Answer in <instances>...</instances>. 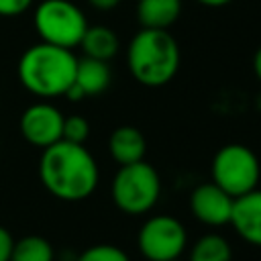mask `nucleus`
I'll use <instances>...</instances> for the list:
<instances>
[{
  "instance_id": "obj_1",
  "label": "nucleus",
  "mask_w": 261,
  "mask_h": 261,
  "mask_svg": "<svg viewBox=\"0 0 261 261\" xmlns=\"http://www.w3.org/2000/svg\"><path fill=\"white\" fill-rule=\"evenodd\" d=\"M39 179L57 200L80 202L94 194L100 181V171L86 145L61 139L43 149L39 159Z\"/></svg>"
},
{
  "instance_id": "obj_2",
  "label": "nucleus",
  "mask_w": 261,
  "mask_h": 261,
  "mask_svg": "<svg viewBox=\"0 0 261 261\" xmlns=\"http://www.w3.org/2000/svg\"><path fill=\"white\" fill-rule=\"evenodd\" d=\"M75 65L77 57L73 55V49L41 41L22 51L16 63V75L29 94L41 100H51L65 96L73 84Z\"/></svg>"
},
{
  "instance_id": "obj_3",
  "label": "nucleus",
  "mask_w": 261,
  "mask_h": 261,
  "mask_svg": "<svg viewBox=\"0 0 261 261\" xmlns=\"http://www.w3.org/2000/svg\"><path fill=\"white\" fill-rule=\"evenodd\" d=\"M181 51L175 37L161 29H141L128 43L126 65L130 75L147 86L161 88L179 71Z\"/></svg>"
},
{
  "instance_id": "obj_4",
  "label": "nucleus",
  "mask_w": 261,
  "mask_h": 261,
  "mask_svg": "<svg viewBox=\"0 0 261 261\" xmlns=\"http://www.w3.org/2000/svg\"><path fill=\"white\" fill-rule=\"evenodd\" d=\"M110 196L114 206L130 216L147 214L155 208L161 196V177L157 169L143 161L118 165V171L110 184Z\"/></svg>"
},
{
  "instance_id": "obj_5",
  "label": "nucleus",
  "mask_w": 261,
  "mask_h": 261,
  "mask_svg": "<svg viewBox=\"0 0 261 261\" xmlns=\"http://www.w3.org/2000/svg\"><path fill=\"white\" fill-rule=\"evenodd\" d=\"M33 24L43 43L75 49L88 29V18L71 0H43L35 6Z\"/></svg>"
},
{
  "instance_id": "obj_6",
  "label": "nucleus",
  "mask_w": 261,
  "mask_h": 261,
  "mask_svg": "<svg viewBox=\"0 0 261 261\" xmlns=\"http://www.w3.org/2000/svg\"><path fill=\"white\" fill-rule=\"evenodd\" d=\"M210 181L237 198L255 188L261 179V163L253 149L243 143H228L220 147L210 163Z\"/></svg>"
},
{
  "instance_id": "obj_7",
  "label": "nucleus",
  "mask_w": 261,
  "mask_h": 261,
  "mask_svg": "<svg viewBox=\"0 0 261 261\" xmlns=\"http://www.w3.org/2000/svg\"><path fill=\"white\" fill-rule=\"evenodd\" d=\"M188 247V230L171 214H155L147 218L137 234V249L147 261L179 259Z\"/></svg>"
},
{
  "instance_id": "obj_8",
  "label": "nucleus",
  "mask_w": 261,
  "mask_h": 261,
  "mask_svg": "<svg viewBox=\"0 0 261 261\" xmlns=\"http://www.w3.org/2000/svg\"><path fill=\"white\" fill-rule=\"evenodd\" d=\"M63 118L65 116L57 106L41 100L22 110L18 118V130L29 145L37 149H47L49 145L61 141Z\"/></svg>"
},
{
  "instance_id": "obj_9",
  "label": "nucleus",
  "mask_w": 261,
  "mask_h": 261,
  "mask_svg": "<svg viewBox=\"0 0 261 261\" xmlns=\"http://www.w3.org/2000/svg\"><path fill=\"white\" fill-rule=\"evenodd\" d=\"M232 200L234 198L228 196L214 181H204V184L196 186L190 194V212L202 224L220 228L230 222Z\"/></svg>"
},
{
  "instance_id": "obj_10",
  "label": "nucleus",
  "mask_w": 261,
  "mask_h": 261,
  "mask_svg": "<svg viewBox=\"0 0 261 261\" xmlns=\"http://www.w3.org/2000/svg\"><path fill=\"white\" fill-rule=\"evenodd\" d=\"M234 232L249 245L261 247V190L255 188L232 200L228 222Z\"/></svg>"
},
{
  "instance_id": "obj_11",
  "label": "nucleus",
  "mask_w": 261,
  "mask_h": 261,
  "mask_svg": "<svg viewBox=\"0 0 261 261\" xmlns=\"http://www.w3.org/2000/svg\"><path fill=\"white\" fill-rule=\"evenodd\" d=\"M108 153L118 165L143 161L147 153V139L137 126H116L108 137Z\"/></svg>"
},
{
  "instance_id": "obj_12",
  "label": "nucleus",
  "mask_w": 261,
  "mask_h": 261,
  "mask_svg": "<svg viewBox=\"0 0 261 261\" xmlns=\"http://www.w3.org/2000/svg\"><path fill=\"white\" fill-rule=\"evenodd\" d=\"M181 0H139L137 20L141 29L169 31L181 14Z\"/></svg>"
},
{
  "instance_id": "obj_13",
  "label": "nucleus",
  "mask_w": 261,
  "mask_h": 261,
  "mask_svg": "<svg viewBox=\"0 0 261 261\" xmlns=\"http://www.w3.org/2000/svg\"><path fill=\"white\" fill-rule=\"evenodd\" d=\"M110 82H112V71H110L108 61H100L92 57H82V59L77 57L73 84L82 90L86 98L106 92Z\"/></svg>"
},
{
  "instance_id": "obj_14",
  "label": "nucleus",
  "mask_w": 261,
  "mask_h": 261,
  "mask_svg": "<svg viewBox=\"0 0 261 261\" xmlns=\"http://www.w3.org/2000/svg\"><path fill=\"white\" fill-rule=\"evenodd\" d=\"M80 47L84 51V57H92V59H100V61H110L112 57H116L118 53V35L104 27V24H94L86 29Z\"/></svg>"
},
{
  "instance_id": "obj_15",
  "label": "nucleus",
  "mask_w": 261,
  "mask_h": 261,
  "mask_svg": "<svg viewBox=\"0 0 261 261\" xmlns=\"http://www.w3.org/2000/svg\"><path fill=\"white\" fill-rule=\"evenodd\" d=\"M188 261H232V247L222 234L208 232L192 245Z\"/></svg>"
},
{
  "instance_id": "obj_16",
  "label": "nucleus",
  "mask_w": 261,
  "mask_h": 261,
  "mask_svg": "<svg viewBox=\"0 0 261 261\" xmlns=\"http://www.w3.org/2000/svg\"><path fill=\"white\" fill-rule=\"evenodd\" d=\"M10 261H55V249L45 237L27 234L14 241Z\"/></svg>"
},
{
  "instance_id": "obj_17",
  "label": "nucleus",
  "mask_w": 261,
  "mask_h": 261,
  "mask_svg": "<svg viewBox=\"0 0 261 261\" xmlns=\"http://www.w3.org/2000/svg\"><path fill=\"white\" fill-rule=\"evenodd\" d=\"M75 261H130V257L116 245L100 243V245H92L84 249L75 257Z\"/></svg>"
},
{
  "instance_id": "obj_18",
  "label": "nucleus",
  "mask_w": 261,
  "mask_h": 261,
  "mask_svg": "<svg viewBox=\"0 0 261 261\" xmlns=\"http://www.w3.org/2000/svg\"><path fill=\"white\" fill-rule=\"evenodd\" d=\"M88 137H90V122H88L86 116L69 114V116L63 118V130H61V139L63 141L86 145Z\"/></svg>"
},
{
  "instance_id": "obj_19",
  "label": "nucleus",
  "mask_w": 261,
  "mask_h": 261,
  "mask_svg": "<svg viewBox=\"0 0 261 261\" xmlns=\"http://www.w3.org/2000/svg\"><path fill=\"white\" fill-rule=\"evenodd\" d=\"M33 6V0H0V16L14 18L24 14Z\"/></svg>"
},
{
  "instance_id": "obj_20",
  "label": "nucleus",
  "mask_w": 261,
  "mask_h": 261,
  "mask_svg": "<svg viewBox=\"0 0 261 261\" xmlns=\"http://www.w3.org/2000/svg\"><path fill=\"white\" fill-rule=\"evenodd\" d=\"M12 245H14V237L12 232L0 224V261H10V253H12Z\"/></svg>"
},
{
  "instance_id": "obj_21",
  "label": "nucleus",
  "mask_w": 261,
  "mask_h": 261,
  "mask_svg": "<svg viewBox=\"0 0 261 261\" xmlns=\"http://www.w3.org/2000/svg\"><path fill=\"white\" fill-rule=\"evenodd\" d=\"M120 2H122V0H88V4H90L92 8H96V10H100V12H110V10H114Z\"/></svg>"
},
{
  "instance_id": "obj_22",
  "label": "nucleus",
  "mask_w": 261,
  "mask_h": 261,
  "mask_svg": "<svg viewBox=\"0 0 261 261\" xmlns=\"http://www.w3.org/2000/svg\"><path fill=\"white\" fill-rule=\"evenodd\" d=\"M253 73H255V77L261 82V47L255 51V55H253Z\"/></svg>"
},
{
  "instance_id": "obj_23",
  "label": "nucleus",
  "mask_w": 261,
  "mask_h": 261,
  "mask_svg": "<svg viewBox=\"0 0 261 261\" xmlns=\"http://www.w3.org/2000/svg\"><path fill=\"white\" fill-rule=\"evenodd\" d=\"M196 2L202 4V6H208V8H220V6L230 4L232 0H196Z\"/></svg>"
},
{
  "instance_id": "obj_24",
  "label": "nucleus",
  "mask_w": 261,
  "mask_h": 261,
  "mask_svg": "<svg viewBox=\"0 0 261 261\" xmlns=\"http://www.w3.org/2000/svg\"><path fill=\"white\" fill-rule=\"evenodd\" d=\"M255 106L261 110V92H259V96H257V100H255Z\"/></svg>"
},
{
  "instance_id": "obj_25",
  "label": "nucleus",
  "mask_w": 261,
  "mask_h": 261,
  "mask_svg": "<svg viewBox=\"0 0 261 261\" xmlns=\"http://www.w3.org/2000/svg\"><path fill=\"white\" fill-rule=\"evenodd\" d=\"M173 261H181V259H173Z\"/></svg>"
}]
</instances>
